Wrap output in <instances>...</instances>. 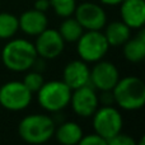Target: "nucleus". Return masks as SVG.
Returning a JSON list of instances; mask_svg holds the SVG:
<instances>
[{"instance_id":"1","label":"nucleus","mask_w":145,"mask_h":145,"mask_svg":"<svg viewBox=\"0 0 145 145\" xmlns=\"http://www.w3.org/2000/svg\"><path fill=\"white\" fill-rule=\"evenodd\" d=\"M37 57L33 42L25 38H10L1 50V60L4 66L14 72L31 70Z\"/></svg>"},{"instance_id":"2","label":"nucleus","mask_w":145,"mask_h":145,"mask_svg":"<svg viewBox=\"0 0 145 145\" xmlns=\"http://www.w3.org/2000/svg\"><path fill=\"white\" fill-rule=\"evenodd\" d=\"M56 122L51 116L43 113L28 115L18 125V135L28 144H43L54 138Z\"/></svg>"},{"instance_id":"3","label":"nucleus","mask_w":145,"mask_h":145,"mask_svg":"<svg viewBox=\"0 0 145 145\" xmlns=\"http://www.w3.org/2000/svg\"><path fill=\"white\" fill-rule=\"evenodd\" d=\"M115 103L125 111H138L145 105V84L138 76L118 79L112 89Z\"/></svg>"},{"instance_id":"4","label":"nucleus","mask_w":145,"mask_h":145,"mask_svg":"<svg viewBox=\"0 0 145 145\" xmlns=\"http://www.w3.org/2000/svg\"><path fill=\"white\" fill-rule=\"evenodd\" d=\"M71 92L72 90L63 80H50L43 83L36 94L41 108L46 112L59 113L69 106Z\"/></svg>"},{"instance_id":"5","label":"nucleus","mask_w":145,"mask_h":145,"mask_svg":"<svg viewBox=\"0 0 145 145\" xmlns=\"http://www.w3.org/2000/svg\"><path fill=\"white\" fill-rule=\"evenodd\" d=\"M75 43L79 59L87 64H94L102 60L110 48L102 31H84Z\"/></svg>"},{"instance_id":"6","label":"nucleus","mask_w":145,"mask_h":145,"mask_svg":"<svg viewBox=\"0 0 145 145\" xmlns=\"http://www.w3.org/2000/svg\"><path fill=\"white\" fill-rule=\"evenodd\" d=\"M93 130L106 141L122 131L123 118L115 106H102L92 116Z\"/></svg>"},{"instance_id":"7","label":"nucleus","mask_w":145,"mask_h":145,"mask_svg":"<svg viewBox=\"0 0 145 145\" xmlns=\"http://www.w3.org/2000/svg\"><path fill=\"white\" fill-rule=\"evenodd\" d=\"M33 93L19 80H10L0 87V106L8 111L19 112L31 105Z\"/></svg>"},{"instance_id":"8","label":"nucleus","mask_w":145,"mask_h":145,"mask_svg":"<svg viewBox=\"0 0 145 145\" xmlns=\"http://www.w3.org/2000/svg\"><path fill=\"white\" fill-rule=\"evenodd\" d=\"M72 15L84 31H102L107 24V14L103 7L93 1L76 5Z\"/></svg>"},{"instance_id":"9","label":"nucleus","mask_w":145,"mask_h":145,"mask_svg":"<svg viewBox=\"0 0 145 145\" xmlns=\"http://www.w3.org/2000/svg\"><path fill=\"white\" fill-rule=\"evenodd\" d=\"M35 48L37 56L43 60H52L63 54L65 48V41L60 36L57 29L46 28L45 31L36 36Z\"/></svg>"},{"instance_id":"10","label":"nucleus","mask_w":145,"mask_h":145,"mask_svg":"<svg viewBox=\"0 0 145 145\" xmlns=\"http://www.w3.org/2000/svg\"><path fill=\"white\" fill-rule=\"evenodd\" d=\"M69 106L79 117H92L93 113L99 107L98 94L92 85H84L71 92Z\"/></svg>"},{"instance_id":"11","label":"nucleus","mask_w":145,"mask_h":145,"mask_svg":"<svg viewBox=\"0 0 145 145\" xmlns=\"http://www.w3.org/2000/svg\"><path fill=\"white\" fill-rule=\"evenodd\" d=\"M118 79H120V71L111 61L102 59L94 63L93 68L90 69L89 83L94 89L101 92L112 90L113 87L117 84Z\"/></svg>"},{"instance_id":"12","label":"nucleus","mask_w":145,"mask_h":145,"mask_svg":"<svg viewBox=\"0 0 145 145\" xmlns=\"http://www.w3.org/2000/svg\"><path fill=\"white\" fill-rule=\"evenodd\" d=\"M90 69L88 64L83 60H71L65 65L63 70V82L71 90L82 88L84 85H90Z\"/></svg>"},{"instance_id":"13","label":"nucleus","mask_w":145,"mask_h":145,"mask_svg":"<svg viewBox=\"0 0 145 145\" xmlns=\"http://www.w3.org/2000/svg\"><path fill=\"white\" fill-rule=\"evenodd\" d=\"M121 20L131 29H140L145 24V0H123L120 4Z\"/></svg>"},{"instance_id":"14","label":"nucleus","mask_w":145,"mask_h":145,"mask_svg":"<svg viewBox=\"0 0 145 145\" xmlns=\"http://www.w3.org/2000/svg\"><path fill=\"white\" fill-rule=\"evenodd\" d=\"M18 22H19V29L24 35L32 37H36L48 27V19L46 13L36 10L35 8L23 12L18 18Z\"/></svg>"},{"instance_id":"15","label":"nucleus","mask_w":145,"mask_h":145,"mask_svg":"<svg viewBox=\"0 0 145 145\" xmlns=\"http://www.w3.org/2000/svg\"><path fill=\"white\" fill-rule=\"evenodd\" d=\"M123 57L131 64H139L145 59V31L139 29V33L133 38H129L122 45Z\"/></svg>"},{"instance_id":"16","label":"nucleus","mask_w":145,"mask_h":145,"mask_svg":"<svg viewBox=\"0 0 145 145\" xmlns=\"http://www.w3.org/2000/svg\"><path fill=\"white\" fill-rule=\"evenodd\" d=\"M83 135H84L83 129L80 127L79 123L74 121H63L60 125L55 127V133H54L57 143L63 145L79 144Z\"/></svg>"},{"instance_id":"17","label":"nucleus","mask_w":145,"mask_h":145,"mask_svg":"<svg viewBox=\"0 0 145 145\" xmlns=\"http://www.w3.org/2000/svg\"><path fill=\"white\" fill-rule=\"evenodd\" d=\"M103 35L110 47H120L131 37V28L127 27L122 20H115L105 25Z\"/></svg>"},{"instance_id":"18","label":"nucleus","mask_w":145,"mask_h":145,"mask_svg":"<svg viewBox=\"0 0 145 145\" xmlns=\"http://www.w3.org/2000/svg\"><path fill=\"white\" fill-rule=\"evenodd\" d=\"M59 33L63 37V40L65 41V43H75L80 38V36L83 35L84 29L79 24L76 19L74 17H68L64 18V20L61 22L60 27H59Z\"/></svg>"},{"instance_id":"19","label":"nucleus","mask_w":145,"mask_h":145,"mask_svg":"<svg viewBox=\"0 0 145 145\" xmlns=\"http://www.w3.org/2000/svg\"><path fill=\"white\" fill-rule=\"evenodd\" d=\"M19 31L18 17L12 13L1 12L0 13V40H10Z\"/></svg>"},{"instance_id":"20","label":"nucleus","mask_w":145,"mask_h":145,"mask_svg":"<svg viewBox=\"0 0 145 145\" xmlns=\"http://www.w3.org/2000/svg\"><path fill=\"white\" fill-rule=\"evenodd\" d=\"M76 5V0H50V8H52L56 15L61 18L71 17Z\"/></svg>"},{"instance_id":"21","label":"nucleus","mask_w":145,"mask_h":145,"mask_svg":"<svg viewBox=\"0 0 145 145\" xmlns=\"http://www.w3.org/2000/svg\"><path fill=\"white\" fill-rule=\"evenodd\" d=\"M22 82L31 92L36 93L41 87H42V84L45 83V79H43L42 72H40L37 70H31V71L28 70V72L24 75Z\"/></svg>"},{"instance_id":"22","label":"nucleus","mask_w":145,"mask_h":145,"mask_svg":"<svg viewBox=\"0 0 145 145\" xmlns=\"http://www.w3.org/2000/svg\"><path fill=\"white\" fill-rule=\"evenodd\" d=\"M135 144H136L135 139L131 138L127 134H123L122 131L107 141V145H135Z\"/></svg>"},{"instance_id":"23","label":"nucleus","mask_w":145,"mask_h":145,"mask_svg":"<svg viewBox=\"0 0 145 145\" xmlns=\"http://www.w3.org/2000/svg\"><path fill=\"white\" fill-rule=\"evenodd\" d=\"M80 145H107V141L103 138H101L98 134H88V135H83Z\"/></svg>"},{"instance_id":"24","label":"nucleus","mask_w":145,"mask_h":145,"mask_svg":"<svg viewBox=\"0 0 145 145\" xmlns=\"http://www.w3.org/2000/svg\"><path fill=\"white\" fill-rule=\"evenodd\" d=\"M98 99H99V105H102V106H113L115 105L112 90H105V92H102V94L98 97Z\"/></svg>"},{"instance_id":"25","label":"nucleus","mask_w":145,"mask_h":145,"mask_svg":"<svg viewBox=\"0 0 145 145\" xmlns=\"http://www.w3.org/2000/svg\"><path fill=\"white\" fill-rule=\"evenodd\" d=\"M35 9L46 13L48 9H50V0H36Z\"/></svg>"},{"instance_id":"26","label":"nucleus","mask_w":145,"mask_h":145,"mask_svg":"<svg viewBox=\"0 0 145 145\" xmlns=\"http://www.w3.org/2000/svg\"><path fill=\"white\" fill-rule=\"evenodd\" d=\"M123 0H99L102 5H107V7H115V5H120Z\"/></svg>"}]
</instances>
